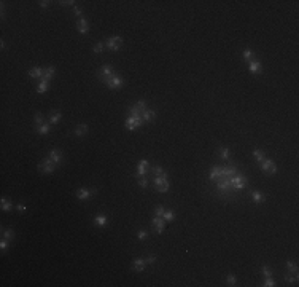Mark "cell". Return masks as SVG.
<instances>
[{"instance_id":"cell-23","label":"cell","mask_w":299,"mask_h":287,"mask_svg":"<svg viewBox=\"0 0 299 287\" xmlns=\"http://www.w3.org/2000/svg\"><path fill=\"white\" fill-rule=\"evenodd\" d=\"M252 198H253L255 203H261V201L266 199V198H264V195H262L261 192H258V190H256V192H252Z\"/></svg>"},{"instance_id":"cell-6","label":"cell","mask_w":299,"mask_h":287,"mask_svg":"<svg viewBox=\"0 0 299 287\" xmlns=\"http://www.w3.org/2000/svg\"><path fill=\"white\" fill-rule=\"evenodd\" d=\"M153 185H155V188L158 192L161 193H165L169 190V182H167V177H155V180H153Z\"/></svg>"},{"instance_id":"cell-39","label":"cell","mask_w":299,"mask_h":287,"mask_svg":"<svg viewBox=\"0 0 299 287\" xmlns=\"http://www.w3.org/2000/svg\"><path fill=\"white\" fill-rule=\"evenodd\" d=\"M35 124H37V126L43 124V115H41V113H37V115H35Z\"/></svg>"},{"instance_id":"cell-3","label":"cell","mask_w":299,"mask_h":287,"mask_svg":"<svg viewBox=\"0 0 299 287\" xmlns=\"http://www.w3.org/2000/svg\"><path fill=\"white\" fill-rule=\"evenodd\" d=\"M105 85H107L110 89H120V88L124 85V80L121 78V75H118V74L115 72V74H113L112 77H110L108 80H107Z\"/></svg>"},{"instance_id":"cell-31","label":"cell","mask_w":299,"mask_h":287,"mask_svg":"<svg viewBox=\"0 0 299 287\" xmlns=\"http://www.w3.org/2000/svg\"><path fill=\"white\" fill-rule=\"evenodd\" d=\"M285 281H287V282H290V284H296V282H297V274H296V276L287 274V276H285Z\"/></svg>"},{"instance_id":"cell-38","label":"cell","mask_w":299,"mask_h":287,"mask_svg":"<svg viewBox=\"0 0 299 287\" xmlns=\"http://www.w3.org/2000/svg\"><path fill=\"white\" fill-rule=\"evenodd\" d=\"M220 153H221V158H223V160H228V158H229V150L224 149V147L220 150Z\"/></svg>"},{"instance_id":"cell-22","label":"cell","mask_w":299,"mask_h":287,"mask_svg":"<svg viewBox=\"0 0 299 287\" xmlns=\"http://www.w3.org/2000/svg\"><path fill=\"white\" fill-rule=\"evenodd\" d=\"M153 172H155V177H167V172L161 166H155L153 167Z\"/></svg>"},{"instance_id":"cell-21","label":"cell","mask_w":299,"mask_h":287,"mask_svg":"<svg viewBox=\"0 0 299 287\" xmlns=\"http://www.w3.org/2000/svg\"><path fill=\"white\" fill-rule=\"evenodd\" d=\"M54 72H56V69H54L53 66H50V67H48L46 70H45V75H43V78H41V80H46V81H50V80L53 78Z\"/></svg>"},{"instance_id":"cell-34","label":"cell","mask_w":299,"mask_h":287,"mask_svg":"<svg viewBox=\"0 0 299 287\" xmlns=\"http://www.w3.org/2000/svg\"><path fill=\"white\" fill-rule=\"evenodd\" d=\"M287 268H288V271H291V273H297V265L293 263V262H288V263H287Z\"/></svg>"},{"instance_id":"cell-46","label":"cell","mask_w":299,"mask_h":287,"mask_svg":"<svg viewBox=\"0 0 299 287\" xmlns=\"http://www.w3.org/2000/svg\"><path fill=\"white\" fill-rule=\"evenodd\" d=\"M73 11H75V15H76V16H81V10L78 8V6H73Z\"/></svg>"},{"instance_id":"cell-16","label":"cell","mask_w":299,"mask_h":287,"mask_svg":"<svg viewBox=\"0 0 299 287\" xmlns=\"http://www.w3.org/2000/svg\"><path fill=\"white\" fill-rule=\"evenodd\" d=\"M43 75H45V70L43 69H40V67H35V69H30L29 70V77H32V78H43Z\"/></svg>"},{"instance_id":"cell-33","label":"cell","mask_w":299,"mask_h":287,"mask_svg":"<svg viewBox=\"0 0 299 287\" xmlns=\"http://www.w3.org/2000/svg\"><path fill=\"white\" fill-rule=\"evenodd\" d=\"M164 212H165L164 206H156V209H155V214H156V217H162V215H164Z\"/></svg>"},{"instance_id":"cell-43","label":"cell","mask_w":299,"mask_h":287,"mask_svg":"<svg viewBox=\"0 0 299 287\" xmlns=\"http://www.w3.org/2000/svg\"><path fill=\"white\" fill-rule=\"evenodd\" d=\"M262 274L266 276V278H267V276H272V271H270L267 267H262Z\"/></svg>"},{"instance_id":"cell-44","label":"cell","mask_w":299,"mask_h":287,"mask_svg":"<svg viewBox=\"0 0 299 287\" xmlns=\"http://www.w3.org/2000/svg\"><path fill=\"white\" fill-rule=\"evenodd\" d=\"M155 260H156V257H155V255H150V257H147L145 263H155Z\"/></svg>"},{"instance_id":"cell-25","label":"cell","mask_w":299,"mask_h":287,"mask_svg":"<svg viewBox=\"0 0 299 287\" xmlns=\"http://www.w3.org/2000/svg\"><path fill=\"white\" fill-rule=\"evenodd\" d=\"M2 231H3V238H5V239H10L11 241L13 238H15V231H13L11 228H3Z\"/></svg>"},{"instance_id":"cell-8","label":"cell","mask_w":299,"mask_h":287,"mask_svg":"<svg viewBox=\"0 0 299 287\" xmlns=\"http://www.w3.org/2000/svg\"><path fill=\"white\" fill-rule=\"evenodd\" d=\"M121 43H123L121 37H118V35L110 37L107 40V48H108V50H113V51H118V50H120V46H121Z\"/></svg>"},{"instance_id":"cell-29","label":"cell","mask_w":299,"mask_h":287,"mask_svg":"<svg viewBox=\"0 0 299 287\" xmlns=\"http://www.w3.org/2000/svg\"><path fill=\"white\" fill-rule=\"evenodd\" d=\"M253 156H255V160H256L258 163H261L262 160H264V152L258 149V150H255V152H253Z\"/></svg>"},{"instance_id":"cell-45","label":"cell","mask_w":299,"mask_h":287,"mask_svg":"<svg viewBox=\"0 0 299 287\" xmlns=\"http://www.w3.org/2000/svg\"><path fill=\"white\" fill-rule=\"evenodd\" d=\"M38 3H40L41 8H46V6L50 5V2H46V0H41V2H38Z\"/></svg>"},{"instance_id":"cell-11","label":"cell","mask_w":299,"mask_h":287,"mask_svg":"<svg viewBox=\"0 0 299 287\" xmlns=\"http://www.w3.org/2000/svg\"><path fill=\"white\" fill-rule=\"evenodd\" d=\"M76 29H78L80 34H88L89 32V24L88 21L85 18H78V21H76Z\"/></svg>"},{"instance_id":"cell-40","label":"cell","mask_w":299,"mask_h":287,"mask_svg":"<svg viewBox=\"0 0 299 287\" xmlns=\"http://www.w3.org/2000/svg\"><path fill=\"white\" fill-rule=\"evenodd\" d=\"M148 236V233H147V230H140V231L137 233V238L138 239H145V238Z\"/></svg>"},{"instance_id":"cell-42","label":"cell","mask_w":299,"mask_h":287,"mask_svg":"<svg viewBox=\"0 0 299 287\" xmlns=\"http://www.w3.org/2000/svg\"><path fill=\"white\" fill-rule=\"evenodd\" d=\"M138 185H140L142 188H147V187H148V180L145 179V177H142L140 180H138Z\"/></svg>"},{"instance_id":"cell-17","label":"cell","mask_w":299,"mask_h":287,"mask_svg":"<svg viewBox=\"0 0 299 287\" xmlns=\"http://www.w3.org/2000/svg\"><path fill=\"white\" fill-rule=\"evenodd\" d=\"M50 158H51L53 161L57 164V163L61 161V160H62V152H61V150H57V149L51 150V152H50Z\"/></svg>"},{"instance_id":"cell-10","label":"cell","mask_w":299,"mask_h":287,"mask_svg":"<svg viewBox=\"0 0 299 287\" xmlns=\"http://www.w3.org/2000/svg\"><path fill=\"white\" fill-rule=\"evenodd\" d=\"M153 227H155L156 233H162L164 228H165V220L162 217H155V219H153Z\"/></svg>"},{"instance_id":"cell-30","label":"cell","mask_w":299,"mask_h":287,"mask_svg":"<svg viewBox=\"0 0 299 287\" xmlns=\"http://www.w3.org/2000/svg\"><path fill=\"white\" fill-rule=\"evenodd\" d=\"M243 59H245L247 62H250V61H253V51L252 50H250V48H247V50L245 51H243Z\"/></svg>"},{"instance_id":"cell-32","label":"cell","mask_w":299,"mask_h":287,"mask_svg":"<svg viewBox=\"0 0 299 287\" xmlns=\"http://www.w3.org/2000/svg\"><path fill=\"white\" fill-rule=\"evenodd\" d=\"M173 217H175V215H173V212L165 211V212H164V215H162V219H164L165 222H170V220H173Z\"/></svg>"},{"instance_id":"cell-2","label":"cell","mask_w":299,"mask_h":287,"mask_svg":"<svg viewBox=\"0 0 299 287\" xmlns=\"http://www.w3.org/2000/svg\"><path fill=\"white\" fill-rule=\"evenodd\" d=\"M143 123H145V121H143L142 115H129V118L126 120V128L132 131V129L140 128V126H142Z\"/></svg>"},{"instance_id":"cell-14","label":"cell","mask_w":299,"mask_h":287,"mask_svg":"<svg viewBox=\"0 0 299 287\" xmlns=\"http://www.w3.org/2000/svg\"><path fill=\"white\" fill-rule=\"evenodd\" d=\"M145 260H142V258H135L134 260V263H132V270L134 271H137V273H142L143 270H145Z\"/></svg>"},{"instance_id":"cell-26","label":"cell","mask_w":299,"mask_h":287,"mask_svg":"<svg viewBox=\"0 0 299 287\" xmlns=\"http://www.w3.org/2000/svg\"><path fill=\"white\" fill-rule=\"evenodd\" d=\"M2 209L5 212H8V211H11L13 209V204H11V201H8V199H5V198H2Z\"/></svg>"},{"instance_id":"cell-4","label":"cell","mask_w":299,"mask_h":287,"mask_svg":"<svg viewBox=\"0 0 299 287\" xmlns=\"http://www.w3.org/2000/svg\"><path fill=\"white\" fill-rule=\"evenodd\" d=\"M38 169L43 172V174H51L54 169H56V163L53 161V160L48 156V158H45L43 161H41L40 164H38Z\"/></svg>"},{"instance_id":"cell-15","label":"cell","mask_w":299,"mask_h":287,"mask_svg":"<svg viewBox=\"0 0 299 287\" xmlns=\"http://www.w3.org/2000/svg\"><path fill=\"white\" fill-rule=\"evenodd\" d=\"M220 179H221V167L220 166H213L212 171H210V180L218 182Z\"/></svg>"},{"instance_id":"cell-18","label":"cell","mask_w":299,"mask_h":287,"mask_svg":"<svg viewBox=\"0 0 299 287\" xmlns=\"http://www.w3.org/2000/svg\"><path fill=\"white\" fill-rule=\"evenodd\" d=\"M105 223H107V215L99 214V215L94 217V225H96V227H103Z\"/></svg>"},{"instance_id":"cell-12","label":"cell","mask_w":299,"mask_h":287,"mask_svg":"<svg viewBox=\"0 0 299 287\" xmlns=\"http://www.w3.org/2000/svg\"><path fill=\"white\" fill-rule=\"evenodd\" d=\"M248 70L252 74H261L262 72V66L259 61H250L248 62Z\"/></svg>"},{"instance_id":"cell-19","label":"cell","mask_w":299,"mask_h":287,"mask_svg":"<svg viewBox=\"0 0 299 287\" xmlns=\"http://www.w3.org/2000/svg\"><path fill=\"white\" fill-rule=\"evenodd\" d=\"M50 131H51V126L48 124V123H43V124L37 126V132H38V134H41V136L50 134Z\"/></svg>"},{"instance_id":"cell-13","label":"cell","mask_w":299,"mask_h":287,"mask_svg":"<svg viewBox=\"0 0 299 287\" xmlns=\"http://www.w3.org/2000/svg\"><path fill=\"white\" fill-rule=\"evenodd\" d=\"M76 195V198H78L80 201H85V199H89L92 196V193H91V190H86V188H80L78 192L75 193Z\"/></svg>"},{"instance_id":"cell-24","label":"cell","mask_w":299,"mask_h":287,"mask_svg":"<svg viewBox=\"0 0 299 287\" xmlns=\"http://www.w3.org/2000/svg\"><path fill=\"white\" fill-rule=\"evenodd\" d=\"M86 132H88V124H80L78 128L75 129V134L76 136H85Z\"/></svg>"},{"instance_id":"cell-7","label":"cell","mask_w":299,"mask_h":287,"mask_svg":"<svg viewBox=\"0 0 299 287\" xmlns=\"http://www.w3.org/2000/svg\"><path fill=\"white\" fill-rule=\"evenodd\" d=\"M261 169H262V172H266V174H275L277 172V166H275V163L272 161V160L264 158L261 161Z\"/></svg>"},{"instance_id":"cell-28","label":"cell","mask_w":299,"mask_h":287,"mask_svg":"<svg viewBox=\"0 0 299 287\" xmlns=\"http://www.w3.org/2000/svg\"><path fill=\"white\" fill-rule=\"evenodd\" d=\"M61 118H62V115H61V112H54V113L50 117V123L51 124H56L59 120H61Z\"/></svg>"},{"instance_id":"cell-48","label":"cell","mask_w":299,"mask_h":287,"mask_svg":"<svg viewBox=\"0 0 299 287\" xmlns=\"http://www.w3.org/2000/svg\"><path fill=\"white\" fill-rule=\"evenodd\" d=\"M62 5H73L75 2H72V0H65V2H61Z\"/></svg>"},{"instance_id":"cell-47","label":"cell","mask_w":299,"mask_h":287,"mask_svg":"<svg viewBox=\"0 0 299 287\" xmlns=\"http://www.w3.org/2000/svg\"><path fill=\"white\" fill-rule=\"evenodd\" d=\"M16 207H18V211H19V212H24V211H26V206H24V204H18Z\"/></svg>"},{"instance_id":"cell-5","label":"cell","mask_w":299,"mask_h":287,"mask_svg":"<svg viewBox=\"0 0 299 287\" xmlns=\"http://www.w3.org/2000/svg\"><path fill=\"white\" fill-rule=\"evenodd\" d=\"M113 74H115L113 67L110 66V64H105V66H103V67L100 69V70H99V74H97V77H99V80H100V81L107 83V80H108L110 77L113 75Z\"/></svg>"},{"instance_id":"cell-36","label":"cell","mask_w":299,"mask_h":287,"mask_svg":"<svg viewBox=\"0 0 299 287\" xmlns=\"http://www.w3.org/2000/svg\"><path fill=\"white\" fill-rule=\"evenodd\" d=\"M274 284H275V282H274V279L270 278V276H267L266 279H264V284H262V285H266V287H272Z\"/></svg>"},{"instance_id":"cell-1","label":"cell","mask_w":299,"mask_h":287,"mask_svg":"<svg viewBox=\"0 0 299 287\" xmlns=\"http://www.w3.org/2000/svg\"><path fill=\"white\" fill-rule=\"evenodd\" d=\"M247 185V177L243 174H234L232 177H229V190H242Z\"/></svg>"},{"instance_id":"cell-41","label":"cell","mask_w":299,"mask_h":287,"mask_svg":"<svg viewBox=\"0 0 299 287\" xmlns=\"http://www.w3.org/2000/svg\"><path fill=\"white\" fill-rule=\"evenodd\" d=\"M102 51H103V43L94 45V53H102Z\"/></svg>"},{"instance_id":"cell-27","label":"cell","mask_w":299,"mask_h":287,"mask_svg":"<svg viewBox=\"0 0 299 287\" xmlns=\"http://www.w3.org/2000/svg\"><path fill=\"white\" fill-rule=\"evenodd\" d=\"M48 86H50V81L41 80V81H40V85H38V88H37V91H38V93H45V91L48 89Z\"/></svg>"},{"instance_id":"cell-37","label":"cell","mask_w":299,"mask_h":287,"mask_svg":"<svg viewBox=\"0 0 299 287\" xmlns=\"http://www.w3.org/2000/svg\"><path fill=\"white\" fill-rule=\"evenodd\" d=\"M6 247H8V239L2 238V241H0V249H2V252H5V250H6Z\"/></svg>"},{"instance_id":"cell-20","label":"cell","mask_w":299,"mask_h":287,"mask_svg":"<svg viewBox=\"0 0 299 287\" xmlns=\"http://www.w3.org/2000/svg\"><path fill=\"white\" fill-rule=\"evenodd\" d=\"M142 118H143V121H155L156 113L153 110H145L143 113H142Z\"/></svg>"},{"instance_id":"cell-35","label":"cell","mask_w":299,"mask_h":287,"mask_svg":"<svg viewBox=\"0 0 299 287\" xmlns=\"http://www.w3.org/2000/svg\"><path fill=\"white\" fill-rule=\"evenodd\" d=\"M226 281H228V284H229V285H235L237 279H235V276H234V274H229V276L226 278Z\"/></svg>"},{"instance_id":"cell-9","label":"cell","mask_w":299,"mask_h":287,"mask_svg":"<svg viewBox=\"0 0 299 287\" xmlns=\"http://www.w3.org/2000/svg\"><path fill=\"white\" fill-rule=\"evenodd\" d=\"M148 167H150V164H148L147 160H140V161H138V166H137V174H135V176L137 177H143L145 174L148 172Z\"/></svg>"}]
</instances>
